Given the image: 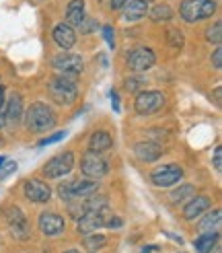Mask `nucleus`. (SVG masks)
Instances as JSON below:
<instances>
[{
	"label": "nucleus",
	"instance_id": "obj_1",
	"mask_svg": "<svg viewBox=\"0 0 222 253\" xmlns=\"http://www.w3.org/2000/svg\"><path fill=\"white\" fill-rule=\"evenodd\" d=\"M25 118V126H27V130L33 132V134H47L49 130L56 128V111L41 103V101H35L31 103V107L27 109V113H23Z\"/></svg>",
	"mask_w": 222,
	"mask_h": 253
},
{
	"label": "nucleus",
	"instance_id": "obj_2",
	"mask_svg": "<svg viewBox=\"0 0 222 253\" xmlns=\"http://www.w3.org/2000/svg\"><path fill=\"white\" fill-rule=\"evenodd\" d=\"M47 91L58 105H72L78 97V81L72 74H56L49 81Z\"/></svg>",
	"mask_w": 222,
	"mask_h": 253
},
{
	"label": "nucleus",
	"instance_id": "obj_3",
	"mask_svg": "<svg viewBox=\"0 0 222 253\" xmlns=\"http://www.w3.org/2000/svg\"><path fill=\"white\" fill-rule=\"evenodd\" d=\"M216 0H183L179 4V17L185 23H200L216 12Z\"/></svg>",
	"mask_w": 222,
	"mask_h": 253
},
{
	"label": "nucleus",
	"instance_id": "obj_4",
	"mask_svg": "<svg viewBox=\"0 0 222 253\" xmlns=\"http://www.w3.org/2000/svg\"><path fill=\"white\" fill-rule=\"evenodd\" d=\"M97 192H99V181H93V179H72L66 183H60V187H58V196L62 198V202L86 198Z\"/></svg>",
	"mask_w": 222,
	"mask_h": 253
},
{
	"label": "nucleus",
	"instance_id": "obj_5",
	"mask_svg": "<svg viewBox=\"0 0 222 253\" xmlns=\"http://www.w3.org/2000/svg\"><path fill=\"white\" fill-rule=\"evenodd\" d=\"M111 214H113V212H111L107 206L84 212L82 216L78 218V222H76L78 235H91V233H97L99 229H103V226L107 224V220H109Z\"/></svg>",
	"mask_w": 222,
	"mask_h": 253
},
{
	"label": "nucleus",
	"instance_id": "obj_6",
	"mask_svg": "<svg viewBox=\"0 0 222 253\" xmlns=\"http://www.w3.org/2000/svg\"><path fill=\"white\" fill-rule=\"evenodd\" d=\"M72 169H74V153L66 150V153H60L45 163L43 175L47 179H60V177H66Z\"/></svg>",
	"mask_w": 222,
	"mask_h": 253
},
{
	"label": "nucleus",
	"instance_id": "obj_7",
	"mask_svg": "<svg viewBox=\"0 0 222 253\" xmlns=\"http://www.w3.org/2000/svg\"><path fill=\"white\" fill-rule=\"evenodd\" d=\"M80 171L86 179H101V177L107 175L109 171V163L107 159H103L99 153H91V150H86L80 159Z\"/></svg>",
	"mask_w": 222,
	"mask_h": 253
},
{
	"label": "nucleus",
	"instance_id": "obj_8",
	"mask_svg": "<svg viewBox=\"0 0 222 253\" xmlns=\"http://www.w3.org/2000/svg\"><path fill=\"white\" fill-rule=\"evenodd\" d=\"M183 179V169L177 163H167V165H160L150 173V181L156 187H173L181 183Z\"/></svg>",
	"mask_w": 222,
	"mask_h": 253
},
{
	"label": "nucleus",
	"instance_id": "obj_9",
	"mask_svg": "<svg viewBox=\"0 0 222 253\" xmlns=\"http://www.w3.org/2000/svg\"><path fill=\"white\" fill-rule=\"evenodd\" d=\"M165 105V95L160 91H140L134 101V109L138 116H150Z\"/></svg>",
	"mask_w": 222,
	"mask_h": 253
},
{
	"label": "nucleus",
	"instance_id": "obj_10",
	"mask_svg": "<svg viewBox=\"0 0 222 253\" xmlns=\"http://www.w3.org/2000/svg\"><path fill=\"white\" fill-rule=\"evenodd\" d=\"M6 222H8L12 237L19 239V241H27L31 235V226H29L27 216H25V212L19 206H12L6 210Z\"/></svg>",
	"mask_w": 222,
	"mask_h": 253
},
{
	"label": "nucleus",
	"instance_id": "obj_11",
	"mask_svg": "<svg viewBox=\"0 0 222 253\" xmlns=\"http://www.w3.org/2000/svg\"><path fill=\"white\" fill-rule=\"evenodd\" d=\"M52 66L58 70V74H72V77H76V74H80L84 70V60H82V56L64 49V52L58 54L52 60Z\"/></svg>",
	"mask_w": 222,
	"mask_h": 253
},
{
	"label": "nucleus",
	"instance_id": "obj_12",
	"mask_svg": "<svg viewBox=\"0 0 222 253\" xmlns=\"http://www.w3.org/2000/svg\"><path fill=\"white\" fill-rule=\"evenodd\" d=\"M156 64V54L150 47H136L128 54V68L132 72H146Z\"/></svg>",
	"mask_w": 222,
	"mask_h": 253
},
{
	"label": "nucleus",
	"instance_id": "obj_13",
	"mask_svg": "<svg viewBox=\"0 0 222 253\" xmlns=\"http://www.w3.org/2000/svg\"><path fill=\"white\" fill-rule=\"evenodd\" d=\"M23 194L33 204H45L52 200V187L41 179H27L23 185Z\"/></svg>",
	"mask_w": 222,
	"mask_h": 253
},
{
	"label": "nucleus",
	"instance_id": "obj_14",
	"mask_svg": "<svg viewBox=\"0 0 222 253\" xmlns=\"http://www.w3.org/2000/svg\"><path fill=\"white\" fill-rule=\"evenodd\" d=\"M66 229V222L64 218L60 216L56 212H43L39 216V231L45 235V237H58L62 235Z\"/></svg>",
	"mask_w": 222,
	"mask_h": 253
},
{
	"label": "nucleus",
	"instance_id": "obj_15",
	"mask_svg": "<svg viewBox=\"0 0 222 253\" xmlns=\"http://www.w3.org/2000/svg\"><path fill=\"white\" fill-rule=\"evenodd\" d=\"M52 35H54V42L58 43V47H62V49H72L74 43H76V31H74V27L68 23H58Z\"/></svg>",
	"mask_w": 222,
	"mask_h": 253
},
{
	"label": "nucleus",
	"instance_id": "obj_16",
	"mask_svg": "<svg viewBox=\"0 0 222 253\" xmlns=\"http://www.w3.org/2000/svg\"><path fill=\"white\" fill-rule=\"evenodd\" d=\"M210 208V198L208 196H193V198H189V202L185 204V208H183V218L185 220H195V218H200L202 214L206 212Z\"/></svg>",
	"mask_w": 222,
	"mask_h": 253
},
{
	"label": "nucleus",
	"instance_id": "obj_17",
	"mask_svg": "<svg viewBox=\"0 0 222 253\" xmlns=\"http://www.w3.org/2000/svg\"><path fill=\"white\" fill-rule=\"evenodd\" d=\"M121 10H123V21L136 23L148 15V0H128Z\"/></svg>",
	"mask_w": 222,
	"mask_h": 253
},
{
	"label": "nucleus",
	"instance_id": "obj_18",
	"mask_svg": "<svg viewBox=\"0 0 222 253\" xmlns=\"http://www.w3.org/2000/svg\"><path fill=\"white\" fill-rule=\"evenodd\" d=\"M111 146H113V138L109 136V132L97 130L89 138V150H91V153L103 155V153H107V150H111Z\"/></svg>",
	"mask_w": 222,
	"mask_h": 253
},
{
	"label": "nucleus",
	"instance_id": "obj_19",
	"mask_svg": "<svg viewBox=\"0 0 222 253\" xmlns=\"http://www.w3.org/2000/svg\"><path fill=\"white\" fill-rule=\"evenodd\" d=\"M134 153L144 163H154L160 159V155H163V148L154 142H138L134 146Z\"/></svg>",
	"mask_w": 222,
	"mask_h": 253
},
{
	"label": "nucleus",
	"instance_id": "obj_20",
	"mask_svg": "<svg viewBox=\"0 0 222 253\" xmlns=\"http://www.w3.org/2000/svg\"><path fill=\"white\" fill-rule=\"evenodd\" d=\"M86 17V4L84 0H70L66 6V23L72 27H78Z\"/></svg>",
	"mask_w": 222,
	"mask_h": 253
},
{
	"label": "nucleus",
	"instance_id": "obj_21",
	"mask_svg": "<svg viewBox=\"0 0 222 253\" xmlns=\"http://www.w3.org/2000/svg\"><path fill=\"white\" fill-rule=\"evenodd\" d=\"M23 99L21 95H12L8 101H6V109H4V118H6V124H19L23 120Z\"/></svg>",
	"mask_w": 222,
	"mask_h": 253
},
{
	"label": "nucleus",
	"instance_id": "obj_22",
	"mask_svg": "<svg viewBox=\"0 0 222 253\" xmlns=\"http://www.w3.org/2000/svg\"><path fill=\"white\" fill-rule=\"evenodd\" d=\"M220 222H222V214H220V208H216L210 214H206L204 220L197 224V231L200 233H218L220 231Z\"/></svg>",
	"mask_w": 222,
	"mask_h": 253
},
{
	"label": "nucleus",
	"instance_id": "obj_23",
	"mask_svg": "<svg viewBox=\"0 0 222 253\" xmlns=\"http://www.w3.org/2000/svg\"><path fill=\"white\" fill-rule=\"evenodd\" d=\"M197 253H212L218 245V233H200V237L193 241Z\"/></svg>",
	"mask_w": 222,
	"mask_h": 253
},
{
	"label": "nucleus",
	"instance_id": "obj_24",
	"mask_svg": "<svg viewBox=\"0 0 222 253\" xmlns=\"http://www.w3.org/2000/svg\"><path fill=\"white\" fill-rule=\"evenodd\" d=\"M148 17L152 23H169L175 19V10L169 4H156L154 8H148Z\"/></svg>",
	"mask_w": 222,
	"mask_h": 253
},
{
	"label": "nucleus",
	"instance_id": "obj_25",
	"mask_svg": "<svg viewBox=\"0 0 222 253\" xmlns=\"http://www.w3.org/2000/svg\"><path fill=\"white\" fill-rule=\"evenodd\" d=\"M193 196H195V187L189 185V183H183V185H179L177 189L171 192V202L173 204H179V202H185L187 198H193Z\"/></svg>",
	"mask_w": 222,
	"mask_h": 253
},
{
	"label": "nucleus",
	"instance_id": "obj_26",
	"mask_svg": "<svg viewBox=\"0 0 222 253\" xmlns=\"http://www.w3.org/2000/svg\"><path fill=\"white\" fill-rule=\"evenodd\" d=\"M105 245H107V237H105V235H97V233L84 235V247H89L91 251L103 249Z\"/></svg>",
	"mask_w": 222,
	"mask_h": 253
},
{
	"label": "nucleus",
	"instance_id": "obj_27",
	"mask_svg": "<svg viewBox=\"0 0 222 253\" xmlns=\"http://www.w3.org/2000/svg\"><path fill=\"white\" fill-rule=\"evenodd\" d=\"M206 40L210 43H214V45H220V42H222V23L220 21H214L206 29Z\"/></svg>",
	"mask_w": 222,
	"mask_h": 253
},
{
	"label": "nucleus",
	"instance_id": "obj_28",
	"mask_svg": "<svg viewBox=\"0 0 222 253\" xmlns=\"http://www.w3.org/2000/svg\"><path fill=\"white\" fill-rule=\"evenodd\" d=\"M167 42H169V45H171L173 49H181L183 43H185L183 33H181L179 29H169V31H167Z\"/></svg>",
	"mask_w": 222,
	"mask_h": 253
},
{
	"label": "nucleus",
	"instance_id": "obj_29",
	"mask_svg": "<svg viewBox=\"0 0 222 253\" xmlns=\"http://www.w3.org/2000/svg\"><path fill=\"white\" fill-rule=\"evenodd\" d=\"M144 86H146V81L142 77H130V79H126V88L130 93L144 91Z\"/></svg>",
	"mask_w": 222,
	"mask_h": 253
},
{
	"label": "nucleus",
	"instance_id": "obj_30",
	"mask_svg": "<svg viewBox=\"0 0 222 253\" xmlns=\"http://www.w3.org/2000/svg\"><path fill=\"white\" fill-rule=\"evenodd\" d=\"M103 37H105L107 45L113 49V47H115V31H113V27H111V25H105V27H103Z\"/></svg>",
	"mask_w": 222,
	"mask_h": 253
},
{
	"label": "nucleus",
	"instance_id": "obj_31",
	"mask_svg": "<svg viewBox=\"0 0 222 253\" xmlns=\"http://www.w3.org/2000/svg\"><path fill=\"white\" fill-rule=\"evenodd\" d=\"M17 171V163L15 161H4V165H0V179L8 177V173Z\"/></svg>",
	"mask_w": 222,
	"mask_h": 253
},
{
	"label": "nucleus",
	"instance_id": "obj_32",
	"mask_svg": "<svg viewBox=\"0 0 222 253\" xmlns=\"http://www.w3.org/2000/svg\"><path fill=\"white\" fill-rule=\"evenodd\" d=\"M62 138H66V132H58V134H54V136H47V138H43V140H39V144H37V146H47V144L60 142Z\"/></svg>",
	"mask_w": 222,
	"mask_h": 253
},
{
	"label": "nucleus",
	"instance_id": "obj_33",
	"mask_svg": "<svg viewBox=\"0 0 222 253\" xmlns=\"http://www.w3.org/2000/svg\"><path fill=\"white\" fill-rule=\"evenodd\" d=\"M93 27H97V21H93V19H89V17H84V21L78 25L80 33H91Z\"/></svg>",
	"mask_w": 222,
	"mask_h": 253
},
{
	"label": "nucleus",
	"instance_id": "obj_34",
	"mask_svg": "<svg viewBox=\"0 0 222 253\" xmlns=\"http://www.w3.org/2000/svg\"><path fill=\"white\" fill-rule=\"evenodd\" d=\"M212 66H214L216 70L222 68V47H220V45H216L214 54H212Z\"/></svg>",
	"mask_w": 222,
	"mask_h": 253
},
{
	"label": "nucleus",
	"instance_id": "obj_35",
	"mask_svg": "<svg viewBox=\"0 0 222 253\" xmlns=\"http://www.w3.org/2000/svg\"><path fill=\"white\" fill-rule=\"evenodd\" d=\"M214 167H216V171L222 169V148L220 146L214 148Z\"/></svg>",
	"mask_w": 222,
	"mask_h": 253
},
{
	"label": "nucleus",
	"instance_id": "obj_36",
	"mask_svg": "<svg viewBox=\"0 0 222 253\" xmlns=\"http://www.w3.org/2000/svg\"><path fill=\"white\" fill-rule=\"evenodd\" d=\"M126 2H128V0H109V6L113 8V10H121Z\"/></svg>",
	"mask_w": 222,
	"mask_h": 253
},
{
	"label": "nucleus",
	"instance_id": "obj_37",
	"mask_svg": "<svg viewBox=\"0 0 222 253\" xmlns=\"http://www.w3.org/2000/svg\"><path fill=\"white\" fill-rule=\"evenodd\" d=\"M111 105H113L115 111H119V97H117L115 91H111Z\"/></svg>",
	"mask_w": 222,
	"mask_h": 253
},
{
	"label": "nucleus",
	"instance_id": "obj_38",
	"mask_svg": "<svg viewBox=\"0 0 222 253\" xmlns=\"http://www.w3.org/2000/svg\"><path fill=\"white\" fill-rule=\"evenodd\" d=\"M4 126H6V118H4V111L0 109V130H2Z\"/></svg>",
	"mask_w": 222,
	"mask_h": 253
},
{
	"label": "nucleus",
	"instance_id": "obj_39",
	"mask_svg": "<svg viewBox=\"0 0 222 253\" xmlns=\"http://www.w3.org/2000/svg\"><path fill=\"white\" fill-rule=\"evenodd\" d=\"M152 249H156V247H154V245H146V247H142V251H140V253H150Z\"/></svg>",
	"mask_w": 222,
	"mask_h": 253
},
{
	"label": "nucleus",
	"instance_id": "obj_40",
	"mask_svg": "<svg viewBox=\"0 0 222 253\" xmlns=\"http://www.w3.org/2000/svg\"><path fill=\"white\" fill-rule=\"evenodd\" d=\"M214 101H216V105H220V88H216V91H214Z\"/></svg>",
	"mask_w": 222,
	"mask_h": 253
},
{
	"label": "nucleus",
	"instance_id": "obj_41",
	"mask_svg": "<svg viewBox=\"0 0 222 253\" xmlns=\"http://www.w3.org/2000/svg\"><path fill=\"white\" fill-rule=\"evenodd\" d=\"M64 253H78L76 249H70V251H64Z\"/></svg>",
	"mask_w": 222,
	"mask_h": 253
},
{
	"label": "nucleus",
	"instance_id": "obj_42",
	"mask_svg": "<svg viewBox=\"0 0 222 253\" xmlns=\"http://www.w3.org/2000/svg\"><path fill=\"white\" fill-rule=\"evenodd\" d=\"M214 249H216V253H220V247H218V245H216V247H214Z\"/></svg>",
	"mask_w": 222,
	"mask_h": 253
}]
</instances>
